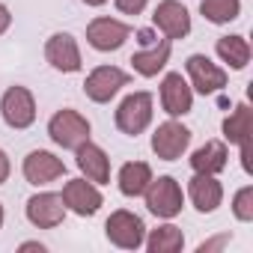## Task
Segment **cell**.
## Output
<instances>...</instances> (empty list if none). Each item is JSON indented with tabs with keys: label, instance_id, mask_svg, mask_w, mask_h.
<instances>
[{
	"label": "cell",
	"instance_id": "6da1fadb",
	"mask_svg": "<svg viewBox=\"0 0 253 253\" xmlns=\"http://www.w3.org/2000/svg\"><path fill=\"white\" fill-rule=\"evenodd\" d=\"M152 116H155V101H152V92L146 89H137L131 95H125L116 107V128L122 134H128V137H137L143 134L149 125H152Z\"/></svg>",
	"mask_w": 253,
	"mask_h": 253
},
{
	"label": "cell",
	"instance_id": "7a4b0ae2",
	"mask_svg": "<svg viewBox=\"0 0 253 253\" xmlns=\"http://www.w3.org/2000/svg\"><path fill=\"white\" fill-rule=\"evenodd\" d=\"M92 134V125L89 119L81 113V110H72V107H63L57 110L51 119H48V137L60 146V149H78L81 143H86Z\"/></svg>",
	"mask_w": 253,
	"mask_h": 253
},
{
	"label": "cell",
	"instance_id": "3957f363",
	"mask_svg": "<svg viewBox=\"0 0 253 253\" xmlns=\"http://www.w3.org/2000/svg\"><path fill=\"white\" fill-rule=\"evenodd\" d=\"M143 200H146L149 214H155L161 220H173L185 209V191L173 176H158V179L152 176L149 188L143 191Z\"/></svg>",
	"mask_w": 253,
	"mask_h": 253
},
{
	"label": "cell",
	"instance_id": "277c9868",
	"mask_svg": "<svg viewBox=\"0 0 253 253\" xmlns=\"http://www.w3.org/2000/svg\"><path fill=\"white\" fill-rule=\"evenodd\" d=\"M104 235L119 250H140L143 238H146V223L140 214H134L128 209H116V211H110V217L104 223Z\"/></svg>",
	"mask_w": 253,
	"mask_h": 253
},
{
	"label": "cell",
	"instance_id": "5b68a950",
	"mask_svg": "<svg viewBox=\"0 0 253 253\" xmlns=\"http://www.w3.org/2000/svg\"><path fill=\"white\" fill-rule=\"evenodd\" d=\"M0 116H3V122L15 131L30 128L36 122V98H33V92L27 86H18V84L9 86L3 92V98H0Z\"/></svg>",
	"mask_w": 253,
	"mask_h": 253
},
{
	"label": "cell",
	"instance_id": "8992f818",
	"mask_svg": "<svg viewBox=\"0 0 253 253\" xmlns=\"http://www.w3.org/2000/svg\"><path fill=\"white\" fill-rule=\"evenodd\" d=\"M188 146H191V128L173 116L152 131V152L161 161H179L188 152Z\"/></svg>",
	"mask_w": 253,
	"mask_h": 253
},
{
	"label": "cell",
	"instance_id": "52a82bcc",
	"mask_svg": "<svg viewBox=\"0 0 253 253\" xmlns=\"http://www.w3.org/2000/svg\"><path fill=\"white\" fill-rule=\"evenodd\" d=\"M60 197H63L66 211H72V214H78V217H92V214L104 206V197H101L98 185H92V182L84 179V176L69 179V182L63 185Z\"/></svg>",
	"mask_w": 253,
	"mask_h": 253
},
{
	"label": "cell",
	"instance_id": "ba28073f",
	"mask_svg": "<svg viewBox=\"0 0 253 253\" xmlns=\"http://www.w3.org/2000/svg\"><path fill=\"white\" fill-rule=\"evenodd\" d=\"M128 84H131V75L122 72L119 66H95L84 81V92H86L89 101L107 104L122 86H128Z\"/></svg>",
	"mask_w": 253,
	"mask_h": 253
},
{
	"label": "cell",
	"instance_id": "9c48e42d",
	"mask_svg": "<svg viewBox=\"0 0 253 253\" xmlns=\"http://www.w3.org/2000/svg\"><path fill=\"white\" fill-rule=\"evenodd\" d=\"M131 36V27L119 21V18H110V15H98L86 24V42L89 48L101 51V54H110V51H119Z\"/></svg>",
	"mask_w": 253,
	"mask_h": 253
},
{
	"label": "cell",
	"instance_id": "30bf717a",
	"mask_svg": "<svg viewBox=\"0 0 253 253\" xmlns=\"http://www.w3.org/2000/svg\"><path fill=\"white\" fill-rule=\"evenodd\" d=\"M185 72H188L191 89L200 95H214L226 86V72L217 63H211L206 54H191L185 60Z\"/></svg>",
	"mask_w": 253,
	"mask_h": 253
},
{
	"label": "cell",
	"instance_id": "8fae6325",
	"mask_svg": "<svg viewBox=\"0 0 253 253\" xmlns=\"http://www.w3.org/2000/svg\"><path fill=\"white\" fill-rule=\"evenodd\" d=\"M158 98H161L164 113L173 116V119L188 116V113L194 110V89H191V84L182 78V72H167V75H164Z\"/></svg>",
	"mask_w": 253,
	"mask_h": 253
},
{
	"label": "cell",
	"instance_id": "7c38bea8",
	"mask_svg": "<svg viewBox=\"0 0 253 253\" xmlns=\"http://www.w3.org/2000/svg\"><path fill=\"white\" fill-rule=\"evenodd\" d=\"M152 24L164 33V39L176 42L191 33V12L182 0H161L152 9Z\"/></svg>",
	"mask_w": 253,
	"mask_h": 253
},
{
	"label": "cell",
	"instance_id": "4fadbf2b",
	"mask_svg": "<svg viewBox=\"0 0 253 253\" xmlns=\"http://www.w3.org/2000/svg\"><path fill=\"white\" fill-rule=\"evenodd\" d=\"M45 60L54 72H63V75H75L81 72L84 66V57H81V48H78V39L72 33H54L48 42H45Z\"/></svg>",
	"mask_w": 253,
	"mask_h": 253
},
{
	"label": "cell",
	"instance_id": "5bb4252c",
	"mask_svg": "<svg viewBox=\"0 0 253 253\" xmlns=\"http://www.w3.org/2000/svg\"><path fill=\"white\" fill-rule=\"evenodd\" d=\"M24 214L27 220L36 226V229H54L63 223L66 217V206H63V197L54 194V191H39L27 200L24 206Z\"/></svg>",
	"mask_w": 253,
	"mask_h": 253
},
{
	"label": "cell",
	"instance_id": "9a60e30c",
	"mask_svg": "<svg viewBox=\"0 0 253 253\" xmlns=\"http://www.w3.org/2000/svg\"><path fill=\"white\" fill-rule=\"evenodd\" d=\"M21 173H24V179H27L30 185L45 188V185H51V182H57V179L66 176V164H63V158H57V155L48 152V149H33V152L24 158Z\"/></svg>",
	"mask_w": 253,
	"mask_h": 253
},
{
	"label": "cell",
	"instance_id": "2e32d148",
	"mask_svg": "<svg viewBox=\"0 0 253 253\" xmlns=\"http://www.w3.org/2000/svg\"><path fill=\"white\" fill-rule=\"evenodd\" d=\"M220 131H223L226 143L241 149V167H244V173H250V107L244 101L235 104V110L223 119Z\"/></svg>",
	"mask_w": 253,
	"mask_h": 253
},
{
	"label": "cell",
	"instance_id": "e0dca14e",
	"mask_svg": "<svg viewBox=\"0 0 253 253\" xmlns=\"http://www.w3.org/2000/svg\"><path fill=\"white\" fill-rule=\"evenodd\" d=\"M75 164H78L81 176L89 179L92 185H107L110 182V158L98 143H92V140L81 143L75 149Z\"/></svg>",
	"mask_w": 253,
	"mask_h": 253
},
{
	"label": "cell",
	"instance_id": "ac0fdd59",
	"mask_svg": "<svg viewBox=\"0 0 253 253\" xmlns=\"http://www.w3.org/2000/svg\"><path fill=\"white\" fill-rule=\"evenodd\" d=\"M188 197H191V203L200 214H211L223 203V185L211 173H194L191 182H188Z\"/></svg>",
	"mask_w": 253,
	"mask_h": 253
},
{
	"label": "cell",
	"instance_id": "d6986e66",
	"mask_svg": "<svg viewBox=\"0 0 253 253\" xmlns=\"http://www.w3.org/2000/svg\"><path fill=\"white\" fill-rule=\"evenodd\" d=\"M170 51H173V42H170V39L152 42L149 48L131 54V66H134L137 75H143V78H155V75L164 72V66L170 63Z\"/></svg>",
	"mask_w": 253,
	"mask_h": 253
},
{
	"label": "cell",
	"instance_id": "ffe728a7",
	"mask_svg": "<svg viewBox=\"0 0 253 253\" xmlns=\"http://www.w3.org/2000/svg\"><path fill=\"white\" fill-rule=\"evenodd\" d=\"M188 161H191L194 173H211V176H217L220 170H226L229 149H226L223 140H206L200 149H194V155Z\"/></svg>",
	"mask_w": 253,
	"mask_h": 253
},
{
	"label": "cell",
	"instance_id": "44dd1931",
	"mask_svg": "<svg viewBox=\"0 0 253 253\" xmlns=\"http://www.w3.org/2000/svg\"><path fill=\"white\" fill-rule=\"evenodd\" d=\"M149 182H152V167L146 161H128V164H122L119 173H116L119 194H125V197H143Z\"/></svg>",
	"mask_w": 253,
	"mask_h": 253
},
{
	"label": "cell",
	"instance_id": "7402d4cb",
	"mask_svg": "<svg viewBox=\"0 0 253 253\" xmlns=\"http://www.w3.org/2000/svg\"><path fill=\"white\" fill-rule=\"evenodd\" d=\"M214 54L229 66V69H235V72H241V69H247V63H250V42L244 39V36H238V33H229V36H220L217 42H214Z\"/></svg>",
	"mask_w": 253,
	"mask_h": 253
},
{
	"label": "cell",
	"instance_id": "603a6c76",
	"mask_svg": "<svg viewBox=\"0 0 253 253\" xmlns=\"http://www.w3.org/2000/svg\"><path fill=\"white\" fill-rule=\"evenodd\" d=\"M143 247L149 253H182L185 247V232L176 223H161L155 229H149V235L143 238Z\"/></svg>",
	"mask_w": 253,
	"mask_h": 253
},
{
	"label": "cell",
	"instance_id": "cb8c5ba5",
	"mask_svg": "<svg viewBox=\"0 0 253 253\" xmlns=\"http://www.w3.org/2000/svg\"><path fill=\"white\" fill-rule=\"evenodd\" d=\"M200 12L211 24H229L241 15V0H203Z\"/></svg>",
	"mask_w": 253,
	"mask_h": 253
},
{
	"label": "cell",
	"instance_id": "d4e9b609",
	"mask_svg": "<svg viewBox=\"0 0 253 253\" xmlns=\"http://www.w3.org/2000/svg\"><path fill=\"white\" fill-rule=\"evenodd\" d=\"M232 214L241 223L253 220V185H244V188H238L232 194Z\"/></svg>",
	"mask_w": 253,
	"mask_h": 253
},
{
	"label": "cell",
	"instance_id": "484cf974",
	"mask_svg": "<svg viewBox=\"0 0 253 253\" xmlns=\"http://www.w3.org/2000/svg\"><path fill=\"white\" fill-rule=\"evenodd\" d=\"M229 241H232V235H229V232H220V235H214V238L200 241V244H197V253H220Z\"/></svg>",
	"mask_w": 253,
	"mask_h": 253
},
{
	"label": "cell",
	"instance_id": "4316f807",
	"mask_svg": "<svg viewBox=\"0 0 253 253\" xmlns=\"http://www.w3.org/2000/svg\"><path fill=\"white\" fill-rule=\"evenodd\" d=\"M113 3H116V9L122 15H140L149 6V0H113Z\"/></svg>",
	"mask_w": 253,
	"mask_h": 253
},
{
	"label": "cell",
	"instance_id": "83f0119b",
	"mask_svg": "<svg viewBox=\"0 0 253 253\" xmlns=\"http://www.w3.org/2000/svg\"><path fill=\"white\" fill-rule=\"evenodd\" d=\"M9 173H12V161H9V155L3 149H0V185L9 179Z\"/></svg>",
	"mask_w": 253,
	"mask_h": 253
},
{
	"label": "cell",
	"instance_id": "f1b7e54d",
	"mask_svg": "<svg viewBox=\"0 0 253 253\" xmlns=\"http://www.w3.org/2000/svg\"><path fill=\"white\" fill-rule=\"evenodd\" d=\"M9 27H12V12H9L6 3H0V36H3Z\"/></svg>",
	"mask_w": 253,
	"mask_h": 253
},
{
	"label": "cell",
	"instance_id": "f546056e",
	"mask_svg": "<svg viewBox=\"0 0 253 253\" xmlns=\"http://www.w3.org/2000/svg\"><path fill=\"white\" fill-rule=\"evenodd\" d=\"M18 250H39V253H45V244H39V241H24Z\"/></svg>",
	"mask_w": 253,
	"mask_h": 253
},
{
	"label": "cell",
	"instance_id": "4dcf8cb0",
	"mask_svg": "<svg viewBox=\"0 0 253 253\" xmlns=\"http://www.w3.org/2000/svg\"><path fill=\"white\" fill-rule=\"evenodd\" d=\"M81 3H84V6H104L107 0H81Z\"/></svg>",
	"mask_w": 253,
	"mask_h": 253
},
{
	"label": "cell",
	"instance_id": "1f68e13d",
	"mask_svg": "<svg viewBox=\"0 0 253 253\" xmlns=\"http://www.w3.org/2000/svg\"><path fill=\"white\" fill-rule=\"evenodd\" d=\"M3 220H6V211H3V203H0V229H3Z\"/></svg>",
	"mask_w": 253,
	"mask_h": 253
}]
</instances>
